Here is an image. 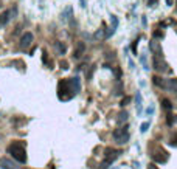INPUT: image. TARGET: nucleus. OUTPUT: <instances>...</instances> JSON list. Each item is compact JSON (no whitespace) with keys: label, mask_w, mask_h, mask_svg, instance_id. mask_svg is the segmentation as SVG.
Returning a JSON list of instances; mask_svg holds the SVG:
<instances>
[{"label":"nucleus","mask_w":177,"mask_h":169,"mask_svg":"<svg viewBox=\"0 0 177 169\" xmlns=\"http://www.w3.org/2000/svg\"><path fill=\"white\" fill-rule=\"evenodd\" d=\"M8 154H11L13 158L19 163H26V150H25V144L14 141L8 146Z\"/></svg>","instance_id":"obj_1"},{"label":"nucleus","mask_w":177,"mask_h":169,"mask_svg":"<svg viewBox=\"0 0 177 169\" xmlns=\"http://www.w3.org/2000/svg\"><path fill=\"white\" fill-rule=\"evenodd\" d=\"M129 127L124 126V127H120V129H115L114 130V140H115V143L118 144H124L127 143V140H129Z\"/></svg>","instance_id":"obj_2"},{"label":"nucleus","mask_w":177,"mask_h":169,"mask_svg":"<svg viewBox=\"0 0 177 169\" xmlns=\"http://www.w3.org/2000/svg\"><path fill=\"white\" fill-rule=\"evenodd\" d=\"M17 14V8H11V10H6L3 11L2 14H0V26H5L9 23V20L14 19Z\"/></svg>","instance_id":"obj_3"},{"label":"nucleus","mask_w":177,"mask_h":169,"mask_svg":"<svg viewBox=\"0 0 177 169\" xmlns=\"http://www.w3.org/2000/svg\"><path fill=\"white\" fill-rule=\"evenodd\" d=\"M151 157H152V160H154L155 163H165L166 160H168V154H166V150H165L163 147H160V146H157V147H155V152L151 154Z\"/></svg>","instance_id":"obj_4"},{"label":"nucleus","mask_w":177,"mask_h":169,"mask_svg":"<svg viewBox=\"0 0 177 169\" xmlns=\"http://www.w3.org/2000/svg\"><path fill=\"white\" fill-rule=\"evenodd\" d=\"M152 65H154V70L155 72H168V64L165 62L163 56H154L152 59Z\"/></svg>","instance_id":"obj_5"},{"label":"nucleus","mask_w":177,"mask_h":169,"mask_svg":"<svg viewBox=\"0 0 177 169\" xmlns=\"http://www.w3.org/2000/svg\"><path fill=\"white\" fill-rule=\"evenodd\" d=\"M33 40H34V36H33V33H25L23 36L20 37V43H19V47H20L22 50H25V48H28L33 43Z\"/></svg>","instance_id":"obj_6"},{"label":"nucleus","mask_w":177,"mask_h":169,"mask_svg":"<svg viewBox=\"0 0 177 169\" xmlns=\"http://www.w3.org/2000/svg\"><path fill=\"white\" fill-rule=\"evenodd\" d=\"M0 168L2 169H20V166H17V163H14L9 158H0Z\"/></svg>","instance_id":"obj_7"},{"label":"nucleus","mask_w":177,"mask_h":169,"mask_svg":"<svg viewBox=\"0 0 177 169\" xmlns=\"http://www.w3.org/2000/svg\"><path fill=\"white\" fill-rule=\"evenodd\" d=\"M166 82H168V79L165 78H160V76H152V84L158 88H163V90H166Z\"/></svg>","instance_id":"obj_8"},{"label":"nucleus","mask_w":177,"mask_h":169,"mask_svg":"<svg viewBox=\"0 0 177 169\" xmlns=\"http://www.w3.org/2000/svg\"><path fill=\"white\" fill-rule=\"evenodd\" d=\"M117 26H118V19H117V17H115V16H112V26H110V30H109V33H107V34H104V39H106V37H110V36H112V34H114V33H115V30H117Z\"/></svg>","instance_id":"obj_9"},{"label":"nucleus","mask_w":177,"mask_h":169,"mask_svg":"<svg viewBox=\"0 0 177 169\" xmlns=\"http://www.w3.org/2000/svg\"><path fill=\"white\" fill-rule=\"evenodd\" d=\"M166 90H169L172 93H177V79H168L166 82Z\"/></svg>","instance_id":"obj_10"},{"label":"nucleus","mask_w":177,"mask_h":169,"mask_svg":"<svg viewBox=\"0 0 177 169\" xmlns=\"http://www.w3.org/2000/svg\"><path fill=\"white\" fill-rule=\"evenodd\" d=\"M69 82H70V85H72V88L75 92H79V88H81L79 78H72V79H69Z\"/></svg>","instance_id":"obj_11"},{"label":"nucleus","mask_w":177,"mask_h":169,"mask_svg":"<svg viewBox=\"0 0 177 169\" xmlns=\"http://www.w3.org/2000/svg\"><path fill=\"white\" fill-rule=\"evenodd\" d=\"M54 50L58 51V55H65V45L62 42H56L54 43Z\"/></svg>","instance_id":"obj_12"},{"label":"nucleus","mask_w":177,"mask_h":169,"mask_svg":"<svg viewBox=\"0 0 177 169\" xmlns=\"http://www.w3.org/2000/svg\"><path fill=\"white\" fill-rule=\"evenodd\" d=\"M162 107L165 110H172V102L169 99H166V98H163V99H162Z\"/></svg>","instance_id":"obj_13"},{"label":"nucleus","mask_w":177,"mask_h":169,"mask_svg":"<svg viewBox=\"0 0 177 169\" xmlns=\"http://www.w3.org/2000/svg\"><path fill=\"white\" fill-rule=\"evenodd\" d=\"M82 51H84V43L81 42V43H78V47H76V50H75V55H73V56L78 59V58L82 55Z\"/></svg>","instance_id":"obj_14"},{"label":"nucleus","mask_w":177,"mask_h":169,"mask_svg":"<svg viewBox=\"0 0 177 169\" xmlns=\"http://www.w3.org/2000/svg\"><path fill=\"white\" fill-rule=\"evenodd\" d=\"M135 102H137V112L140 113L142 112V95H140V92H137L135 95Z\"/></svg>","instance_id":"obj_15"},{"label":"nucleus","mask_w":177,"mask_h":169,"mask_svg":"<svg viewBox=\"0 0 177 169\" xmlns=\"http://www.w3.org/2000/svg\"><path fill=\"white\" fill-rule=\"evenodd\" d=\"M175 121H177V118L174 117V115H168V117H166V124H168V126H172Z\"/></svg>","instance_id":"obj_16"},{"label":"nucleus","mask_w":177,"mask_h":169,"mask_svg":"<svg viewBox=\"0 0 177 169\" xmlns=\"http://www.w3.org/2000/svg\"><path fill=\"white\" fill-rule=\"evenodd\" d=\"M126 120H127V112L123 110V112H121V113L118 115V123H124Z\"/></svg>","instance_id":"obj_17"},{"label":"nucleus","mask_w":177,"mask_h":169,"mask_svg":"<svg viewBox=\"0 0 177 169\" xmlns=\"http://www.w3.org/2000/svg\"><path fill=\"white\" fill-rule=\"evenodd\" d=\"M93 37H95V39H102V37H104V33H102V30H98L95 34H93Z\"/></svg>","instance_id":"obj_18"},{"label":"nucleus","mask_w":177,"mask_h":169,"mask_svg":"<svg viewBox=\"0 0 177 169\" xmlns=\"http://www.w3.org/2000/svg\"><path fill=\"white\" fill-rule=\"evenodd\" d=\"M148 127H149V123L146 121V123H143L142 126H140V130H142V132H146V130H148Z\"/></svg>","instance_id":"obj_19"},{"label":"nucleus","mask_w":177,"mask_h":169,"mask_svg":"<svg viewBox=\"0 0 177 169\" xmlns=\"http://www.w3.org/2000/svg\"><path fill=\"white\" fill-rule=\"evenodd\" d=\"M93 72H95V67H90V70H89V72H87V79H89V81H90V78H92Z\"/></svg>","instance_id":"obj_20"},{"label":"nucleus","mask_w":177,"mask_h":169,"mask_svg":"<svg viewBox=\"0 0 177 169\" xmlns=\"http://www.w3.org/2000/svg\"><path fill=\"white\" fill-rule=\"evenodd\" d=\"M130 102V96H126L123 101H121V105H126V104H129Z\"/></svg>","instance_id":"obj_21"},{"label":"nucleus","mask_w":177,"mask_h":169,"mask_svg":"<svg viewBox=\"0 0 177 169\" xmlns=\"http://www.w3.org/2000/svg\"><path fill=\"white\" fill-rule=\"evenodd\" d=\"M154 37L162 39V37H163V33H162V31H154Z\"/></svg>","instance_id":"obj_22"},{"label":"nucleus","mask_w":177,"mask_h":169,"mask_svg":"<svg viewBox=\"0 0 177 169\" xmlns=\"http://www.w3.org/2000/svg\"><path fill=\"white\" fill-rule=\"evenodd\" d=\"M61 67H62L64 70H67V68H69V62H67V61H61Z\"/></svg>","instance_id":"obj_23"},{"label":"nucleus","mask_w":177,"mask_h":169,"mask_svg":"<svg viewBox=\"0 0 177 169\" xmlns=\"http://www.w3.org/2000/svg\"><path fill=\"white\" fill-rule=\"evenodd\" d=\"M146 113H148V115H152V113H154V105H149L148 110H146Z\"/></svg>","instance_id":"obj_24"},{"label":"nucleus","mask_w":177,"mask_h":169,"mask_svg":"<svg viewBox=\"0 0 177 169\" xmlns=\"http://www.w3.org/2000/svg\"><path fill=\"white\" fill-rule=\"evenodd\" d=\"M171 146H177V135H174L172 137V140H171V143H169Z\"/></svg>","instance_id":"obj_25"},{"label":"nucleus","mask_w":177,"mask_h":169,"mask_svg":"<svg viewBox=\"0 0 177 169\" xmlns=\"http://www.w3.org/2000/svg\"><path fill=\"white\" fill-rule=\"evenodd\" d=\"M148 169H158V168H157V166H155L154 163H151V165H149V166H148Z\"/></svg>","instance_id":"obj_26"},{"label":"nucleus","mask_w":177,"mask_h":169,"mask_svg":"<svg viewBox=\"0 0 177 169\" xmlns=\"http://www.w3.org/2000/svg\"><path fill=\"white\" fill-rule=\"evenodd\" d=\"M172 3H174V0H166V5H168V6H171Z\"/></svg>","instance_id":"obj_27"},{"label":"nucleus","mask_w":177,"mask_h":169,"mask_svg":"<svg viewBox=\"0 0 177 169\" xmlns=\"http://www.w3.org/2000/svg\"><path fill=\"white\" fill-rule=\"evenodd\" d=\"M142 23H143V25L146 26V23H148V22H146V17H143V19H142Z\"/></svg>","instance_id":"obj_28"},{"label":"nucleus","mask_w":177,"mask_h":169,"mask_svg":"<svg viewBox=\"0 0 177 169\" xmlns=\"http://www.w3.org/2000/svg\"><path fill=\"white\" fill-rule=\"evenodd\" d=\"M114 169H118V166H117V168H114Z\"/></svg>","instance_id":"obj_29"},{"label":"nucleus","mask_w":177,"mask_h":169,"mask_svg":"<svg viewBox=\"0 0 177 169\" xmlns=\"http://www.w3.org/2000/svg\"><path fill=\"white\" fill-rule=\"evenodd\" d=\"M0 6H2V2H0Z\"/></svg>","instance_id":"obj_30"}]
</instances>
